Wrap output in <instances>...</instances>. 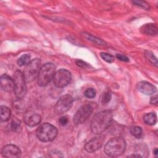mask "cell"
I'll list each match as a JSON object with an SVG mask.
<instances>
[{
  "instance_id": "6da1fadb",
  "label": "cell",
  "mask_w": 158,
  "mask_h": 158,
  "mask_svg": "<svg viewBox=\"0 0 158 158\" xmlns=\"http://www.w3.org/2000/svg\"><path fill=\"white\" fill-rule=\"evenodd\" d=\"M113 114L110 110H105L96 114L91 122V130L94 134L99 135L104 131L112 124Z\"/></svg>"
},
{
  "instance_id": "7a4b0ae2",
  "label": "cell",
  "mask_w": 158,
  "mask_h": 158,
  "mask_svg": "<svg viewBox=\"0 0 158 158\" xmlns=\"http://www.w3.org/2000/svg\"><path fill=\"white\" fill-rule=\"evenodd\" d=\"M126 142L121 137H115L109 139L104 146L105 153L110 157H118L125 151Z\"/></svg>"
},
{
  "instance_id": "3957f363",
  "label": "cell",
  "mask_w": 158,
  "mask_h": 158,
  "mask_svg": "<svg viewBox=\"0 0 158 158\" xmlns=\"http://www.w3.org/2000/svg\"><path fill=\"white\" fill-rule=\"evenodd\" d=\"M36 136L42 142L53 141L57 135V128L49 123H44L40 125L36 130Z\"/></svg>"
},
{
  "instance_id": "277c9868",
  "label": "cell",
  "mask_w": 158,
  "mask_h": 158,
  "mask_svg": "<svg viewBox=\"0 0 158 158\" xmlns=\"http://www.w3.org/2000/svg\"><path fill=\"white\" fill-rule=\"evenodd\" d=\"M56 67L52 63H46L40 69L38 75V83L40 86L48 85L55 74Z\"/></svg>"
},
{
  "instance_id": "5b68a950",
  "label": "cell",
  "mask_w": 158,
  "mask_h": 158,
  "mask_svg": "<svg viewBox=\"0 0 158 158\" xmlns=\"http://www.w3.org/2000/svg\"><path fill=\"white\" fill-rule=\"evenodd\" d=\"M14 91L16 97L19 99L22 98L27 93L26 80L25 78L23 73L20 71L17 70L14 75Z\"/></svg>"
},
{
  "instance_id": "8992f818",
  "label": "cell",
  "mask_w": 158,
  "mask_h": 158,
  "mask_svg": "<svg viewBox=\"0 0 158 158\" xmlns=\"http://www.w3.org/2000/svg\"><path fill=\"white\" fill-rule=\"evenodd\" d=\"M41 62L39 59H35L26 65L23 72V75L26 81L30 82L33 81L38 77L41 69Z\"/></svg>"
},
{
  "instance_id": "52a82bcc",
  "label": "cell",
  "mask_w": 158,
  "mask_h": 158,
  "mask_svg": "<svg viewBox=\"0 0 158 158\" xmlns=\"http://www.w3.org/2000/svg\"><path fill=\"white\" fill-rule=\"evenodd\" d=\"M93 110V107L92 104L86 103L82 105L73 116V123L75 125H79L85 122L91 114Z\"/></svg>"
},
{
  "instance_id": "ba28073f",
  "label": "cell",
  "mask_w": 158,
  "mask_h": 158,
  "mask_svg": "<svg viewBox=\"0 0 158 158\" xmlns=\"http://www.w3.org/2000/svg\"><path fill=\"white\" fill-rule=\"evenodd\" d=\"M73 98L69 94H65L60 98L54 107V112L60 115L67 112L72 106Z\"/></svg>"
},
{
  "instance_id": "9c48e42d",
  "label": "cell",
  "mask_w": 158,
  "mask_h": 158,
  "mask_svg": "<svg viewBox=\"0 0 158 158\" xmlns=\"http://www.w3.org/2000/svg\"><path fill=\"white\" fill-rule=\"evenodd\" d=\"M71 80V73L65 69H60L55 72L53 77L54 85L57 88H63L67 86Z\"/></svg>"
},
{
  "instance_id": "30bf717a",
  "label": "cell",
  "mask_w": 158,
  "mask_h": 158,
  "mask_svg": "<svg viewBox=\"0 0 158 158\" xmlns=\"http://www.w3.org/2000/svg\"><path fill=\"white\" fill-rule=\"evenodd\" d=\"M104 141V136L99 135L89 140L85 146V149L88 152H93L101 148Z\"/></svg>"
},
{
  "instance_id": "8fae6325",
  "label": "cell",
  "mask_w": 158,
  "mask_h": 158,
  "mask_svg": "<svg viewBox=\"0 0 158 158\" xmlns=\"http://www.w3.org/2000/svg\"><path fill=\"white\" fill-rule=\"evenodd\" d=\"M2 156L8 158H16L21 155V151L15 145L7 144L4 146L1 150Z\"/></svg>"
},
{
  "instance_id": "7c38bea8",
  "label": "cell",
  "mask_w": 158,
  "mask_h": 158,
  "mask_svg": "<svg viewBox=\"0 0 158 158\" xmlns=\"http://www.w3.org/2000/svg\"><path fill=\"white\" fill-rule=\"evenodd\" d=\"M41 120V116L34 112L29 111L25 114L24 122L29 127H33L38 125Z\"/></svg>"
},
{
  "instance_id": "4fadbf2b",
  "label": "cell",
  "mask_w": 158,
  "mask_h": 158,
  "mask_svg": "<svg viewBox=\"0 0 158 158\" xmlns=\"http://www.w3.org/2000/svg\"><path fill=\"white\" fill-rule=\"evenodd\" d=\"M0 84L1 89L6 92H10L14 87V80L6 74H4L1 77Z\"/></svg>"
},
{
  "instance_id": "5bb4252c",
  "label": "cell",
  "mask_w": 158,
  "mask_h": 158,
  "mask_svg": "<svg viewBox=\"0 0 158 158\" xmlns=\"http://www.w3.org/2000/svg\"><path fill=\"white\" fill-rule=\"evenodd\" d=\"M138 89L144 94L150 95L154 94L156 91V88L151 83L142 81L138 83Z\"/></svg>"
},
{
  "instance_id": "9a60e30c",
  "label": "cell",
  "mask_w": 158,
  "mask_h": 158,
  "mask_svg": "<svg viewBox=\"0 0 158 158\" xmlns=\"http://www.w3.org/2000/svg\"><path fill=\"white\" fill-rule=\"evenodd\" d=\"M140 31L142 33L148 35H156L158 32V28L156 24L149 23L141 26L140 28Z\"/></svg>"
},
{
  "instance_id": "2e32d148",
  "label": "cell",
  "mask_w": 158,
  "mask_h": 158,
  "mask_svg": "<svg viewBox=\"0 0 158 158\" xmlns=\"http://www.w3.org/2000/svg\"><path fill=\"white\" fill-rule=\"evenodd\" d=\"M144 122L148 125H154L157 123V115L154 112L146 114L143 117Z\"/></svg>"
},
{
  "instance_id": "e0dca14e",
  "label": "cell",
  "mask_w": 158,
  "mask_h": 158,
  "mask_svg": "<svg viewBox=\"0 0 158 158\" xmlns=\"http://www.w3.org/2000/svg\"><path fill=\"white\" fill-rule=\"evenodd\" d=\"M0 112H1V120L2 122H7L9 120L11 112L10 110L6 106H1L0 107Z\"/></svg>"
},
{
  "instance_id": "ac0fdd59",
  "label": "cell",
  "mask_w": 158,
  "mask_h": 158,
  "mask_svg": "<svg viewBox=\"0 0 158 158\" xmlns=\"http://www.w3.org/2000/svg\"><path fill=\"white\" fill-rule=\"evenodd\" d=\"M135 154L139 155L141 157H147L149 155V151L146 146L139 144L135 148Z\"/></svg>"
},
{
  "instance_id": "d6986e66",
  "label": "cell",
  "mask_w": 158,
  "mask_h": 158,
  "mask_svg": "<svg viewBox=\"0 0 158 158\" xmlns=\"http://www.w3.org/2000/svg\"><path fill=\"white\" fill-rule=\"evenodd\" d=\"M11 130L14 132H18L21 128V122L17 118H14L10 123Z\"/></svg>"
},
{
  "instance_id": "ffe728a7",
  "label": "cell",
  "mask_w": 158,
  "mask_h": 158,
  "mask_svg": "<svg viewBox=\"0 0 158 158\" xmlns=\"http://www.w3.org/2000/svg\"><path fill=\"white\" fill-rule=\"evenodd\" d=\"M131 134L136 138H140L142 136L143 130L140 127L138 126H133L130 128Z\"/></svg>"
},
{
  "instance_id": "44dd1931",
  "label": "cell",
  "mask_w": 158,
  "mask_h": 158,
  "mask_svg": "<svg viewBox=\"0 0 158 158\" xmlns=\"http://www.w3.org/2000/svg\"><path fill=\"white\" fill-rule=\"evenodd\" d=\"M144 56L153 65H154L156 67L157 66V60L156 57L154 55V54L149 51H146L144 52Z\"/></svg>"
},
{
  "instance_id": "7402d4cb",
  "label": "cell",
  "mask_w": 158,
  "mask_h": 158,
  "mask_svg": "<svg viewBox=\"0 0 158 158\" xmlns=\"http://www.w3.org/2000/svg\"><path fill=\"white\" fill-rule=\"evenodd\" d=\"M30 62V56L28 54L22 55L17 60V64L19 66L27 65Z\"/></svg>"
},
{
  "instance_id": "603a6c76",
  "label": "cell",
  "mask_w": 158,
  "mask_h": 158,
  "mask_svg": "<svg viewBox=\"0 0 158 158\" xmlns=\"http://www.w3.org/2000/svg\"><path fill=\"white\" fill-rule=\"evenodd\" d=\"M84 36L89 41L96 43V44H98L99 45H103L105 42L104 41H102L101 39L99 38H97L94 36H93L90 34H86V33H84Z\"/></svg>"
},
{
  "instance_id": "cb8c5ba5",
  "label": "cell",
  "mask_w": 158,
  "mask_h": 158,
  "mask_svg": "<svg viewBox=\"0 0 158 158\" xmlns=\"http://www.w3.org/2000/svg\"><path fill=\"white\" fill-rule=\"evenodd\" d=\"M100 56L104 60L106 61L107 62L112 63L114 61V57L110 54H108L106 52H101Z\"/></svg>"
},
{
  "instance_id": "d4e9b609",
  "label": "cell",
  "mask_w": 158,
  "mask_h": 158,
  "mask_svg": "<svg viewBox=\"0 0 158 158\" xmlns=\"http://www.w3.org/2000/svg\"><path fill=\"white\" fill-rule=\"evenodd\" d=\"M132 3L137 6L143 8L145 10H149L150 9L149 4L144 1H132Z\"/></svg>"
},
{
  "instance_id": "484cf974",
  "label": "cell",
  "mask_w": 158,
  "mask_h": 158,
  "mask_svg": "<svg viewBox=\"0 0 158 158\" xmlns=\"http://www.w3.org/2000/svg\"><path fill=\"white\" fill-rule=\"evenodd\" d=\"M111 98H112V94L109 91H107V92H105L102 96V98H101V102L103 104H107L108 102H110V101L111 100Z\"/></svg>"
},
{
  "instance_id": "4316f807",
  "label": "cell",
  "mask_w": 158,
  "mask_h": 158,
  "mask_svg": "<svg viewBox=\"0 0 158 158\" xmlns=\"http://www.w3.org/2000/svg\"><path fill=\"white\" fill-rule=\"evenodd\" d=\"M96 94V90L93 88H89L86 89L84 93L85 96L88 98H93L95 97Z\"/></svg>"
},
{
  "instance_id": "83f0119b",
  "label": "cell",
  "mask_w": 158,
  "mask_h": 158,
  "mask_svg": "<svg viewBox=\"0 0 158 158\" xmlns=\"http://www.w3.org/2000/svg\"><path fill=\"white\" fill-rule=\"evenodd\" d=\"M69 120L66 116H62L59 119V123L62 126H65L67 124Z\"/></svg>"
},
{
  "instance_id": "f1b7e54d",
  "label": "cell",
  "mask_w": 158,
  "mask_h": 158,
  "mask_svg": "<svg viewBox=\"0 0 158 158\" xmlns=\"http://www.w3.org/2000/svg\"><path fill=\"white\" fill-rule=\"evenodd\" d=\"M116 57L121 60V61H123V62H128L129 61V59L125 55H123V54H117L116 55Z\"/></svg>"
},
{
  "instance_id": "f546056e",
  "label": "cell",
  "mask_w": 158,
  "mask_h": 158,
  "mask_svg": "<svg viewBox=\"0 0 158 158\" xmlns=\"http://www.w3.org/2000/svg\"><path fill=\"white\" fill-rule=\"evenodd\" d=\"M75 63L78 66H79L80 67H86L88 66V64L86 63H85V62H83V60H77L75 61Z\"/></svg>"
},
{
  "instance_id": "4dcf8cb0",
  "label": "cell",
  "mask_w": 158,
  "mask_h": 158,
  "mask_svg": "<svg viewBox=\"0 0 158 158\" xmlns=\"http://www.w3.org/2000/svg\"><path fill=\"white\" fill-rule=\"evenodd\" d=\"M150 103L151 104H154L156 106H157L158 104V99H157V96L155 95L153 96L151 98V100H150Z\"/></svg>"
},
{
  "instance_id": "1f68e13d",
  "label": "cell",
  "mask_w": 158,
  "mask_h": 158,
  "mask_svg": "<svg viewBox=\"0 0 158 158\" xmlns=\"http://www.w3.org/2000/svg\"><path fill=\"white\" fill-rule=\"evenodd\" d=\"M157 153H158V150H157V148H156L154 149V154L156 156H157Z\"/></svg>"
}]
</instances>
